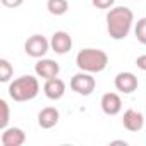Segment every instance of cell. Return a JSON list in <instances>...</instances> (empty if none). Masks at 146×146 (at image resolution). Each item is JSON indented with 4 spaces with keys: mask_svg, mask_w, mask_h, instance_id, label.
Here are the masks:
<instances>
[{
    "mask_svg": "<svg viewBox=\"0 0 146 146\" xmlns=\"http://www.w3.org/2000/svg\"><path fill=\"white\" fill-rule=\"evenodd\" d=\"M134 24V14L129 7H112L107 12V31L112 40H124Z\"/></svg>",
    "mask_w": 146,
    "mask_h": 146,
    "instance_id": "obj_1",
    "label": "cell"
},
{
    "mask_svg": "<svg viewBox=\"0 0 146 146\" xmlns=\"http://www.w3.org/2000/svg\"><path fill=\"white\" fill-rule=\"evenodd\" d=\"M76 65L79 67V70L90 72V74H98V72L107 69L108 55L100 48H83L76 55Z\"/></svg>",
    "mask_w": 146,
    "mask_h": 146,
    "instance_id": "obj_2",
    "label": "cell"
},
{
    "mask_svg": "<svg viewBox=\"0 0 146 146\" xmlns=\"http://www.w3.org/2000/svg\"><path fill=\"white\" fill-rule=\"evenodd\" d=\"M40 93V83L38 78L35 76H21L14 81H11L9 84V96L14 102H29L35 100Z\"/></svg>",
    "mask_w": 146,
    "mask_h": 146,
    "instance_id": "obj_3",
    "label": "cell"
},
{
    "mask_svg": "<svg viewBox=\"0 0 146 146\" xmlns=\"http://www.w3.org/2000/svg\"><path fill=\"white\" fill-rule=\"evenodd\" d=\"M70 90L78 93V95H83V96H90L95 88H96V79L93 78V74L90 72H84V70H79L78 74H74L70 78V83H69Z\"/></svg>",
    "mask_w": 146,
    "mask_h": 146,
    "instance_id": "obj_4",
    "label": "cell"
},
{
    "mask_svg": "<svg viewBox=\"0 0 146 146\" xmlns=\"http://www.w3.org/2000/svg\"><path fill=\"white\" fill-rule=\"evenodd\" d=\"M50 41L43 36V35H33L26 40L24 43V52L26 55L33 57V58H43L46 55V52L50 50Z\"/></svg>",
    "mask_w": 146,
    "mask_h": 146,
    "instance_id": "obj_5",
    "label": "cell"
},
{
    "mask_svg": "<svg viewBox=\"0 0 146 146\" xmlns=\"http://www.w3.org/2000/svg\"><path fill=\"white\" fill-rule=\"evenodd\" d=\"M35 72L36 76L41 78V79H52V78H57L58 72H60V65L52 60V58H40L36 64H35Z\"/></svg>",
    "mask_w": 146,
    "mask_h": 146,
    "instance_id": "obj_6",
    "label": "cell"
},
{
    "mask_svg": "<svg viewBox=\"0 0 146 146\" xmlns=\"http://www.w3.org/2000/svg\"><path fill=\"white\" fill-rule=\"evenodd\" d=\"M115 90L124 93V95H131L137 90V78L132 74V72H119L113 79Z\"/></svg>",
    "mask_w": 146,
    "mask_h": 146,
    "instance_id": "obj_7",
    "label": "cell"
},
{
    "mask_svg": "<svg viewBox=\"0 0 146 146\" xmlns=\"http://www.w3.org/2000/svg\"><path fill=\"white\" fill-rule=\"evenodd\" d=\"M50 46L55 53L58 55H65L67 52H70L72 48V36L67 33V31H55L52 35V40H50Z\"/></svg>",
    "mask_w": 146,
    "mask_h": 146,
    "instance_id": "obj_8",
    "label": "cell"
},
{
    "mask_svg": "<svg viewBox=\"0 0 146 146\" xmlns=\"http://www.w3.org/2000/svg\"><path fill=\"white\" fill-rule=\"evenodd\" d=\"M0 143L4 146H23L26 143V132L21 127H5L2 129Z\"/></svg>",
    "mask_w": 146,
    "mask_h": 146,
    "instance_id": "obj_9",
    "label": "cell"
},
{
    "mask_svg": "<svg viewBox=\"0 0 146 146\" xmlns=\"http://www.w3.org/2000/svg\"><path fill=\"white\" fill-rule=\"evenodd\" d=\"M122 125L129 132H137V131H141L144 127V117H143L141 112H137L134 108H129L122 115Z\"/></svg>",
    "mask_w": 146,
    "mask_h": 146,
    "instance_id": "obj_10",
    "label": "cell"
},
{
    "mask_svg": "<svg viewBox=\"0 0 146 146\" xmlns=\"http://www.w3.org/2000/svg\"><path fill=\"white\" fill-rule=\"evenodd\" d=\"M43 93L48 100H60L65 95V83L58 76L52 78V79H46L45 86H43Z\"/></svg>",
    "mask_w": 146,
    "mask_h": 146,
    "instance_id": "obj_11",
    "label": "cell"
},
{
    "mask_svg": "<svg viewBox=\"0 0 146 146\" xmlns=\"http://www.w3.org/2000/svg\"><path fill=\"white\" fill-rule=\"evenodd\" d=\"M100 107L107 115H117L122 110V100L117 93H105L100 100Z\"/></svg>",
    "mask_w": 146,
    "mask_h": 146,
    "instance_id": "obj_12",
    "label": "cell"
},
{
    "mask_svg": "<svg viewBox=\"0 0 146 146\" xmlns=\"http://www.w3.org/2000/svg\"><path fill=\"white\" fill-rule=\"evenodd\" d=\"M58 120H60V113L55 107H45L38 113V125L41 129H52L58 124Z\"/></svg>",
    "mask_w": 146,
    "mask_h": 146,
    "instance_id": "obj_13",
    "label": "cell"
},
{
    "mask_svg": "<svg viewBox=\"0 0 146 146\" xmlns=\"http://www.w3.org/2000/svg\"><path fill=\"white\" fill-rule=\"evenodd\" d=\"M46 11L52 16H64L69 11L67 0H46Z\"/></svg>",
    "mask_w": 146,
    "mask_h": 146,
    "instance_id": "obj_14",
    "label": "cell"
},
{
    "mask_svg": "<svg viewBox=\"0 0 146 146\" xmlns=\"http://www.w3.org/2000/svg\"><path fill=\"white\" fill-rule=\"evenodd\" d=\"M12 74H14L12 64L7 58H0V81H2V83H9Z\"/></svg>",
    "mask_w": 146,
    "mask_h": 146,
    "instance_id": "obj_15",
    "label": "cell"
},
{
    "mask_svg": "<svg viewBox=\"0 0 146 146\" xmlns=\"http://www.w3.org/2000/svg\"><path fill=\"white\" fill-rule=\"evenodd\" d=\"M134 35H136V40L141 43V45H146V17H141L136 26H134Z\"/></svg>",
    "mask_w": 146,
    "mask_h": 146,
    "instance_id": "obj_16",
    "label": "cell"
},
{
    "mask_svg": "<svg viewBox=\"0 0 146 146\" xmlns=\"http://www.w3.org/2000/svg\"><path fill=\"white\" fill-rule=\"evenodd\" d=\"M0 129H5L9 125V119H11V110L5 100H0Z\"/></svg>",
    "mask_w": 146,
    "mask_h": 146,
    "instance_id": "obj_17",
    "label": "cell"
},
{
    "mask_svg": "<svg viewBox=\"0 0 146 146\" xmlns=\"http://www.w3.org/2000/svg\"><path fill=\"white\" fill-rule=\"evenodd\" d=\"M91 4L96 7V9H112L113 4H115V0H91Z\"/></svg>",
    "mask_w": 146,
    "mask_h": 146,
    "instance_id": "obj_18",
    "label": "cell"
},
{
    "mask_svg": "<svg viewBox=\"0 0 146 146\" xmlns=\"http://www.w3.org/2000/svg\"><path fill=\"white\" fill-rule=\"evenodd\" d=\"M0 2H2V5H5L9 9H16V7L24 4V0H0Z\"/></svg>",
    "mask_w": 146,
    "mask_h": 146,
    "instance_id": "obj_19",
    "label": "cell"
},
{
    "mask_svg": "<svg viewBox=\"0 0 146 146\" xmlns=\"http://www.w3.org/2000/svg\"><path fill=\"white\" fill-rule=\"evenodd\" d=\"M136 65H137L141 70L146 72V55H139V57L136 58Z\"/></svg>",
    "mask_w": 146,
    "mask_h": 146,
    "instance_id": "obj_20",
    "label": "cell"
}]
</instances>
